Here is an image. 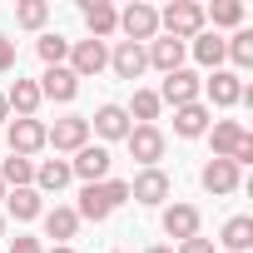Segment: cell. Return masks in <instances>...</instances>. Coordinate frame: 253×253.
<instances>
[{"mask_svg": "<svg viewBox=\"0 0 253 253\" xmlns=\"http://www.w3.org/2000/svg\"><path fill=\"white\" fill-rule=\"evenodd\" d=\"M144 253H174V248H169V243H154V248H144Z\"/></svg>", "mask_w": 253, "mask_h": 253, "instance_id": "38", "label": "cell"}, {"mask_svg": "<svg viewBox=\"0 0 253 253\" xmlns=\"http://www.w3.org/2000/svg\"><path fill=\"white\" fill-rule=\"evenodd\" d=\"M109 65V50H104V40H70V75L75 80H89V75H99Z\"/></svg>", "mask_w": 253, "mask_h": 253, "instance_id": "7", "label": "cell"}, {"mask_svg": "<svg viewBox=\"0 0 253 253\" xmlns=\"http://www.w3.org/2000/svg\"><path fill=\"white\" fill-rule=\"evenodd\" d=\"M45 20H50L45 0H20V5H15V25L20 30H45Z\"/></svg>", "mask_w": 253, "mask_h": 253, "instance_id": "31", "label": "cell"}, {"mask_svg": "<svg viewBox=\"0 0 253 253\" xmlns=\"http://www.w3.org/2000/svg\"><path fill=\"white\" fill-rule=\"evenodd\" d=\"M109 70H114L119 80H139V75L149 70V60H144V45H134V40H119V45L109 50Z\"/></svg>", "mask_w": 253, "mask_h": 253, "instance_id": "15", "label": "cell"}, {"mask_svg": "<svg viewBox=\"0 0 253 253\" xmlns=\"http://www.w3.org/2000/svg\"><path fill=\"white\" fill-rule=\"evenodd\" d=\"M89 129L99 134V139H129V114H124V104H99L94 109V119H89Z\"/></svg>", "mask_w": 253, "mask_h": 253, "instance_id": "17", "label": "cell"}, {"mask_svg": "<svg viewBox=\"0 0 253 253\" xmlns=\"http://www.w3.org/2000/svg\"><path fill=\"white\" fill-rule=\"evenodd\" d=\"M10 253H45V243H40V238H25V233H20V238H10Z\"/></svg>", "mask_w": 253, "mask_h": 253, "instance_id": "34", "label": "cell"}, {"mask_svg": "<svg viewBox=\"0 0 253 253\" xmlns=\"http://www.w3.org/2000/svg\"><path fill=\"white\" fill-rule=\"evenodd\" d=\"M0 184H5V189H30V184H35V159L10 154L5 164H0Z\"/></svg>", "mask_w": 253, "mask_h": 253, "instance_id": "29", "label": "cell"}, {"mask_svg": "<svg viewBox=\"0 0 253 253\" xmlns=\"http://www.w3.org/2000/svg\"><path fill=\"white\" fill-rule=\"evenodd\" d=\"M179 253H213V238L194 233V238H184V243H179Z\"/></svg>", "mask_w": 253, "mask_h": 253, "instance_id": "33", "label": "cell"}, {"mask_svg": "<svg viewBox=\"0 0 253 253\" xmlns=\"http://www.w3.org/2000/svg\"><path fill=\"white\" fill-rule=\"evenodd\" d=\"M119 30H124V40L149 45V40L159 35V10L144 5V0H134V5H124V10H119Z\"/></svg>", "mask_w": 253, "mask_h": 253, "instance_id": "6", "label": "cell"}, {"mask_svg": "<svg viewBox=\"0 0 253 253\" xmlns=\"http://www.w3.org/2000/svg\"><path fill=\"white\" fill-rule=\"evenodd\" d=\"M218 243H223V253H248V248H253V218H248V213L228 218L223 233H218Z\"/></svg>", "mask_w": 253, "mask_h": 253, "instance_id": "26", "label": "cell"}, {"mask_svg": "<svg viewBox=\"0 0 253 253\" xmlns=\"http://www.w3.org/2000/svg\"><path fill=\"white\" fill-rule=\"evenodd\" d=\"M174 134H179V139H199V134H209V104H204V99L174 109Z\"/></svg>", "mask_w": 253, "mask_h": 253, "instance_id": "24", "label": "cell"}, {"mask_svg": "<svg viewBox=\"0 0 253 253\" xmlns=\"http://www.w3.org/2000/svg\"><path fill=\"white\" fill-rule=\"evenodd\" d=\"M154 94H159V104H174V109L199 104V99H204V75H194V70H174V75H164V84H159Z\"/></svg>", "mask_w": 253, "mask_h": 253, "instance_id": "5", "label": "cell"}, {"mask_svg": "<svg viewBox=\"0 0 253 253\" xmlns=\"http://www.w3.org/2000/svg\"><path fill=\"white\" fill-rule=\"evenodd\" d=\"M5 104H10L15 119H35L45 99H40V84H35V80H15V84L5 89Z\"/></svg>", "mask_w": 253, "mask_h": 253, "instance_id": "19", "label": "cell"}, {"mask_svg": "<svg viewBox=\"0 0 253 253\" xmlns=\"http://www.w3.org/2000/svg\"><path fill=\"white\" fill-rule=\"evenodd\" d=\"M45 253H75V248H70V243H50Z\"/></svg>", "mask_w": 253, "mask_h": 253, "instance_id": "37", "label": "cell"}, {"mask_svg": "<svg viewBox=\"0 0 253 253\" xmlns=\"http://www.w3.org/2000/svg\"><path fill=\"white\" fill-rule=\"evenodd\" d=\"M199 184H204L213 199H223V194H238V164H228V159H209V164L199 169Z\"/></svg>", "mask_w": 253, "mask_h": 253, "instance_id": "14", "label": "cell"}, {"mask_svg": "<svg viewBox=\"0 0 253 253\" xmlns=\"http://www.w3.org/2000/svg\"><path fill=\"white\" fill-rule=\"evenodd\" d=\"M199 223H204V218H199V209H194V204H169V209H164V233H169L174 243L194 238V233H199Z\"/></svg>", "mask_w": 253, "mask_h": 253, "instance_id": "20", "label": "cell"}, {"mask_svg": "<svg viewBox=\"0 0 253 253\" xmlns=\"http://www.w3.org/2000/svg\"><path fill=\"white\" fill-rule=\"evenodd\" d=\"M5 213L15 223H30V218L45 213V194H35V189H5Z\"/></svg>", "mask_w": 253, "mask_h": 253, "instance_id": "21", "label": "cell"}, {"mask_svg": "<svg viewBox=\"0 0 253 253\" xmlns=\"http://www.w3.org/2000/svg\"><path fill=\"white\" fill-rule=\"evenodd\" d=\"M5 144H10V154H20V159L40 154V149H45V124H40V119H10V124H5Z\"/></svg>", "mask_w": 253, "mask_h": 253, "instance_id": "9", "label": "cell"}, {"mask_svg": "<svg viewBox=\"0 0 253 253\" xmlns=\"http://www.w3.org/2000/svg\"><path fill=\"white\" fill-rule=\"evenodd\" d=\"M204 25L218 30H243V0H213V5H204Z\"/></svg>", "mask_w": 253, "mask_h": 253, "instance_id": "25", "label": "cell"}, {"mask_svg": "<svg viewBox=\"0 0 253 253\" xmlns=\"http://www.w3.org/2000/svg\"><path fill=\"white\" fill-rule=\"evenodd\" d=\"M184 55H189V45H184V40H169V35H154V40L144 45V60H149L159 75L184 70Z\"/></svg>", "mask_w": 253, "mask_h": 253, "instance_id": "12", "label": "cell"}, {"mask_svg": "<svg viewBox=\"0 0 253 253\" xmlns=\"http://www.w3.org/2000/svg\"><path fill=\"white\" fill-rule=\"evenodd\" d=\"M35 50H40L45 70H55V65H65V60H70V40H65V35H40V40H35Z\"/></svg>", "mask_w": 253, "mask_h": 253, "instance_id": "32", "label": "cell"}, {"mask_svg": "<svg viewBox=\"0 0 253 253\" xmlns=\"http://www.w3.org/2000/svg\"><path fill=\"white\" fill-rule=\"evenodd\" d=\"M0 238H5V213H0Z\"/></svg>", "mask_w": 253, "mask_h": 253, "instance_id": "39", "label": "cell"}, {"mask_svg": "<svg viewBox=\"0 0 253 253\" xmlns=\"http://www.w3.org/2000/svg\"><path fill=\"white\" fill-rule=\"evenodd\" d=\"M169 194H174V184H169V174H164V169H144V174H134V179H129V199H134V204L159 209Z\"/></svg>", "mask_w": 253, "mask_h": 253, "instance_id": "11", "label": "cell"}, {"mask_svg": "<svg viewBox=\"0 0 253 253\" xmlns=\"http://www.w3.org/2000/svg\"><path fill=\"white\" fill-rule=\"evenodd\" d=\"M189 55H194L204 70H218V65H223V40H218L213 30H204V35L189 40Z\"/></svg>", "mask_w": 253, "mask_h": 253, "instance_id": "27", "label": "cell"}, {"mask_svg": "<svg viewBox=\"0 0 253 253\" xmlns=\"http://www.w3.org/2000/svg\"><path fill=\"white\" fill-rule=\"evenodd\" d=\"M0 124H10V104H5V94H0Z\"/></svg>", "mask_w": 253, "mask_h": 253, "instance_id": "36", "label": "cell"}, {"mask_svg": "<svg viewBox=\"0 0 253 253\" xmlns=\"http://www.w3.org/2000/svg\"><path fill=\"white\" fill-rule=\"evenodd\" d=\"M80 15H84V25H89V40H109V35L119 30V10L109 5V0H84Z\"/></svg>", "mask_w": 253, "mask_h": 253, "instance_id": "16", "label": "cell"}, {"mask_svg": "<svg viewBox=\"0 0 253 253\" xmlns=\"http://www.w3.org/2000/svg\"><path fill=\"white\" fill-rule=\"evenodd\" d=\"M159 109H164V104H159V94H154V89H134V104L124 109V114H129V124H154V119H159Z\"/></svg>", "mask_w": 253, "mask_h": 253, "instance_id": "30", "label": "cell"}, {"mask_svg": "<svg viewBox=\"0 0 253 253\" xmlns=\"http://www.w3.org/2000/svg\"><path fill=\"white\" fill-rule=\"evenodd\" d=\"M109 164H114V159H109L104 144H84V149L70 159V174L84 179V184H104V179H109Z\"/></svg>", "mask_w": 253, "mask_h": 253, "instance_id": "10", "label": "cell"}, {"mask_svg": "<svg viewBox=\"0 0 253 253\" xmlns=\"http://www.w3.org/2000/svg\"><path fill=\"white\" fill-rule=\"evenodd\" d=\"M209 139H213V159H228V164H253V134L243 129L238 119H218L209 124Z\"/></svg>", "mask_w": 253, "mask_h": 253, "instance_id": "2", "label": "cell"}, {"mask_svg": "<svg viewBox=\"0 0 253 253\" xmlns=\"http://www.w3.org/2000/svg\"><path fill=\"white\" fill-rule=\"evenodd\" d=\"M119 204H129V179H104V184H84V189H80L75 213H80V223H84V218H89V223H104Z\"/></svg>", "mask_w": 253, "mask_h": 253, "instance_id": "1", "label": "cell"}, {"mask_svg": "<svg viewBox=\"0 0 253 253\" xmlns=\"http://www.w3.org/2000/svg\"><path fill=\"white\" fill-rule=\"evenodd\" d=\"M204 99L218 104V109H233V104L243 99V80H238L233 70H213V75L204 80Z\"/></svg>", "mask_w": 253, "mask_h": 253, "instance_id": "13", "label": "cell"}, {"mask_svg": "<svg viewBox=\"0 0 253 253\" xmlns=\"http://www.w3.org/2000/svg\"><path fill=\"white\" fill-rule=\"evenodd\" d=\"M223 60H233V75L238 70H253V30H233L223 40Z\"/></svg>", "mask_w": 253, "mask_h": 253, "instance_id": "28", "label": "cell"}, {"mask_svg": "<svg viewBox=\"0 0 253 253\" xmlns=\"http://www.w3.org/2000/svg\"><path fill=\"white\" fill-rule=\"evenodd\" d=\"M0 204H5V184H0Z\"/></svg>", "mask_w": 253, "mask_h": 253, "instance_id": "40", "label": "cell"}, {"mask_svg": "<svg viewBox=\"0 0 253 253\" xmlns=\"http://www.w3.org/2000/svg\"><path fill=\"white\" fill-rule=\"evenodd\" d=\"M40 223H45V238H55V243H70V238L80 233V213H75V209H65V204L45 209V213H40Z\"/></svg>", "mask_w": 253, "mask_h": 253, "instance_id": "22", "label": "cell"}, {"mask_svg": "<svg viewBox=\"0 0 253 253\" xmlns=\"http://www.w3.org/2000/svg\"><path fill=\"white\" fill-rule=\"evenodd\" d=\"M84 144H89V119L70 114V119L45 124V149H55V154H80Z\"/></svg>", "mask_w": 253, "mask_h": 253, "instance_id": "4", "label": "cell"}, {"mask_svg": "<svg viewBox=\"0 0 253 253\" xmlns=\"http://www.w3.org/2000/svg\"><path fill=\"white\" fill-rule=\"evenodd\" d=\"M5 70H15V40L0 35V75H5Z\"/></svg>", "mask_w": 253, "mask_h": 253, "instance_id": "35", "label": "cell"}, {"mask_svg": "<svg viewBox=\"0 0 253 253\" xmlns=\"http://www.w3.org/2000/svg\"><path fill=\"white\" fill-rule=\"evenodd\" d=\"M159 30L169 35V40H194V35H204L209 25H204V5L199 0H174V5H164L159 10Z\"/></svg>", "mask_w": 253, "mask_h": 253, "instance_id": "3", "label": "cell"}, {"mask_svg": "<svg viewBox=\"0 0 253 253\" xmlns=\"http://www.w3.org/2000/svg\"><path fill=\"white\" fill-rule=\"evenodd\" d=\"M109 253H124V248H109Z\"/></svg>", "mask_w": 253, "mask_h": 253, "instance_id": "41", "label": "cell"}, {"mask_svg": "<svg viewBox=\"0 0 253 253\" xmlns=\"http://www.w3.org/2000/svg\"><path fill=\"white\" fill-rule=\"evenodd\" d=\"M75 174H70V159H45V164H35V194H60L65 184H70Z\"/></svg>", "mask_w": 253, "mask_h": 253, "instance_id": "23", "label": "cell"}, {"mask_svg": "<svg viewBox=\"0 0 253 253\" xmlns=\"http://www.w3.org/2000/svg\"><path fill=\"white\" fill-rule=\"evenodd\" d=\"M124 144H129V154L144 169H159V159H164V129H159V124H134Z\"/></svg>", "mask_w": 253, "mask_h": 253, "instance_id": "8", "label": "cell"}, {"mask_svg": "<svg viewBox=\"0 0 253 253\" xmlns=\"http://www.w3.org/2000/svg\"><path fill=\"white\" fill-rule=\"evenodd\" d=\"M35 84H40V99H55V104H70V99L80 94V80H75V75H70L65 65L45 70V75H40Z\"/></svg>", "mask_w": 253, "mask_h": 253, "instance_id": "18", "label": "cell"}]
</instances>
